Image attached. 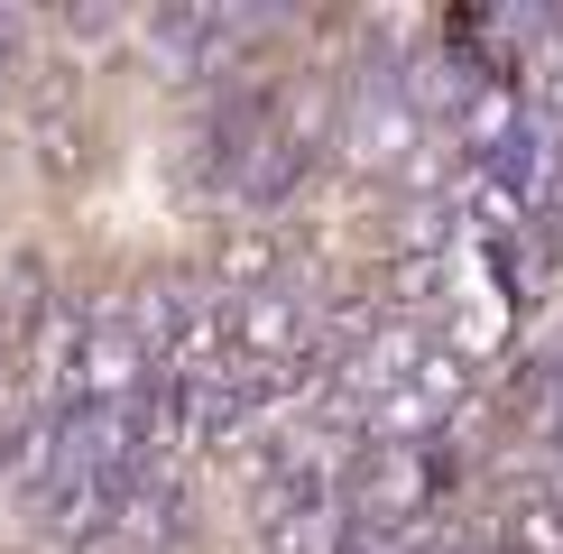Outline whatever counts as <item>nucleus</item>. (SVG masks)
Masks as SVG:
<instances>
[{
	"label": "nucleus",
	"instance_id": "f257e3e1",
	"mask_svg": "<svg viewBox=\"0 0 563 554\" xmlns=\"http://www.w3.org/2000/svg\"><path fill=\"white\" fill-rule=\"evenodd\" d=\"M92 323H102L92 306H75V296H46V314H37V342H29V379H37V398H46V388H65V407H75Z\"/></svg>",
	"mask_w": 563,
	"mask_h": 554
}]
</instances>
